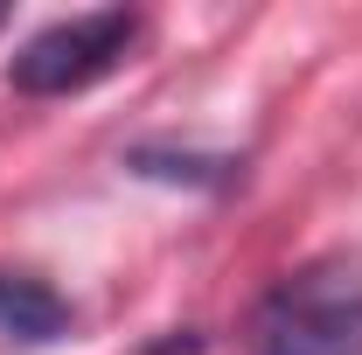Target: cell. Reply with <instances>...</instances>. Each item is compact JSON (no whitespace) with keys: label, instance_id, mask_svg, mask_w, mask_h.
Returning a JSON list of instances; mask_svg holds the SVG:
<instances>
[{"label":"cell","instance_id":"1","mask_svg":"<svg viewBox=\"0 0 362 355\" xmlns=\"http://www.w3.org/2000/svg\"><path fill=\"white\" fill-rule=\"evenodd\" d=\"M251 355H362V265L314 258L251 307Z\"/></svg>","mask_w":362,"mask_h":355},{"label":"cell","instance_id":"2","mask_svg":"<svg viewBox=\"0 0 362 355\" xmlns=\"http://www.w3.org/2000/svg\"><path fill=\"white\" fill-rule=\"evenodd\" d=\"M133 35H139V14H126V7L70 14V21H56V28H42V35H28L14 49L7 77L28 98H63V91H84L105 70H119V56L133 49Z\"/></svg>","mask_w":362,"mask_h":355},{"label":"cell","instance_id":"3","mask_svg":"<svg viewBox=\"0 0 362 355\" xmlns=\"http://www.w3.org/2000/svg\"><path fill=\"white\" fill-rule=\"evenodd\" d=\"M0 334H14V342H63L70 334V307L42 279L0 272Z\"/></svg>","mask_w":362,"mask_h":355}]
</instances>
